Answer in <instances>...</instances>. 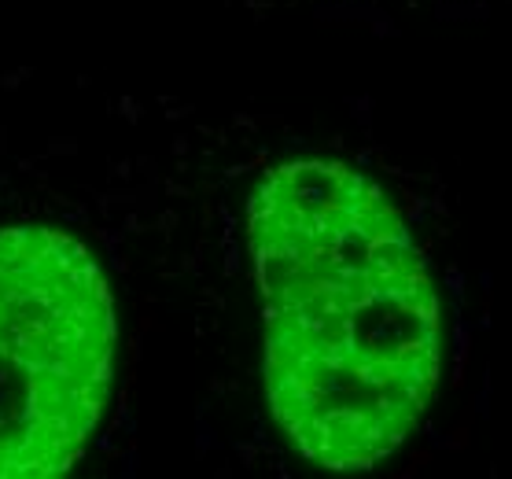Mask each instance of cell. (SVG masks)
<instances>
[{"mask_svg": "<svg viewBox=\"0 0 512 479\" xmlns=\"http://www.w3.org/2000/svg\"><path fill=\"white\" fill-rule=\"evenodd\" d=\"M118 321L104 269L59 229L0 233V479L67 472L104 421Z\"/></svg>", "mask_w": 512, "mask_h": 479, "instance_id": "obj_2", "label": "cell"}, {"mask_svg": "<svg viewBox=\"0 0 512 479\" xmlns=\"http://www.w3.org/2000/svg\"><path fill=\"white\" fill-rule=\"evenodd\" d=\"M361 15L387 26L402 23H454L476 19L490 8V0H350Z\"/></svg>", "mask_w": 512, "mask_h": 479, "instance_id": "obj_3", "label": "cell"}, {"mask_svg": "<svg viewBox=\"0 0 512 479\" xmlns=\"http://www.w3.org/2000/svg\"><path fill=\"white\" fill-rule=\"evenodd\" d=\"M413 199L339 155L284 159L247 199L269 413L325 472L402 457L454 380V281Z\"/></svg>", "mask_w": 512, "mask_h": 479, "instance_id": "obj_1", "label": "cell"}]
</instances>
